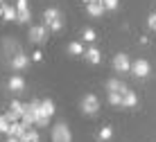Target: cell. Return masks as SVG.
I'll list each match as a JSON object with an SVG mask.
<instances>
[{"instance_id":"1","label":"cell","mask_w":156,"mask_h":142,"mask_svg":"<svg viewBox=\"0 0 156 142\" xmlns=\"http://www.w3.org/2000/svg\"><path fill=\"white\" fill-rule=\"evenodd\" d=\"M50 140L52 142H73V133L68 129L66 122H57L55 126L50 129Z\"/></svg>"},{"instance_id":"2","label":"cell","mask_w":156,"mask_h":142,"mask_svg":"<svg viewBox=\"0 0 156 142\" xmlns=\"http://www.w3.org/2000/svg\"><path fill=\"white\" fill-rule=\"evenodd\" d=\"M27 39H30V43H34V45H43V43L48 41V25H32Z\"/></svg>"},{"instance_id":"3","label":"cell","mask_w":156,"mask_h":142,"mask_svg":"<svg viewBox=\"0 0 156 142\" xmlns=\"http://www.w3.org/2000/svg\"><path fill=\"white\" fill-rule=\"evenodd\" d=\"M82 111L86 113V115H95V113L100 111V99H98V95H86L84 99H82Z\"/></svg>"},{"instance_id":"4","label":"cell","mask_w":156,"mask_h":142,"mask_svg":"<svg viewBox=\"0 0 156 142\" xmlns=\"http://www.w3.org/2000/svg\"><path fill=\"white\" fill-rule=\"evenodd\" d=\"M23 113H25V104L18 102V99H12V104H9V108H7L5 115L9 117V122H18V119L23 117Z\"/></svg>"},{"instance_id":"5","label":"cell","mask_w":156,"mask_h":142,"mask_svg":"<svg viewBox=\"0 0 156 142\" xmlns=\"http://www.w3.org/2000/svg\"><path fill=\"white\" fill-rule=\"evenodd\" d=\"M113 68H115V72H120V74L131 72V59H129L127 54H115L113 57Z\"/></svg>"},{"instance_id":"6","label":"cell","mask_w":156,"mask_h":142,"mask_svg":"<svg viewBox=\"0 0 156 142\" xmlns=\"http://www.w3.org/2000/svg\"><path fill=\"white\" fill-rule=\"evenodd\" d=\"M131 72H133V77L145 79L149 74V63L145 59H136V61H131Z\"/></svg>"},{"instance_id":"7","label":"cell","mask_w":156,"mask_h":142,"mask_svg":"<svg viewBox=\"0 0 156 142\" xmlns=\"http://www.w3.org/2000/svg\"><path fill=\"white\" fill-rule=\"evenodd\" d=\"M9 63H12V70L20 72V70H25V68L30 65V57H27V54H23V52H16Z\"/></svg>"},{"instance_id":"8","label":"cell","mask_w":156,"mask_h":142,"mask_svg":"<svg viewBox=\"0 0 156 142\" xmlns=\"http://www.w3.org/2000/svg\"><path fill=\"white\" fill-rule=\"evenodd\" d=\"M16 12H18V23H27V20L32 18L27 0H16Z\"/></svg>"},{"instance_id":"9","label":"cell","mask_w":156,"mask_h":142,"mask_svg":"<svg viewBox=\"0 0 156 142\" xmlns=\"http://www.w3.org/2000/svg\"><path fill=\"white\" fill-rule=\"evenodd\" d=\"M7 86H9V90L12 92H23L25 90V79L20 77V74H12L7 81Z\"/></svg>"},{"instance_id":"10","label":"cell","mask_w":156,"mask_h":142,"mask_svg":"<svg viewBox=\"0 0 156 142\" xmlns=\"http://www.w3.org/2000/svg\"><path fill=\"white\" fill-rule=\"evenodd\" d=\"M41 115L43 117H50V119L55 117V102H52V99H41ZM39 117H36V119H39Z\"/></svg>"},{"instance_id":"11","label":"cell","mask_w":156,"mask_h":142,"mask_svg":"<svg viewBox=\"0 0 156 142\" xmlns=\"http://www.w3.org/2000/svg\"><path fill=\"white\" fill-rule=\"evenodd\" d=\"M136 104H138V95H136V92H133V90H125V92H122V106H125V108H131V106H136Z\"/></svg>"},{"instance_id":"12","label":"cell","mask_w":156,"mask_h":142,"mask_svg":"<svg viewBox=\"0 0 156 142\" xmlns=\"http://www.w3.org/2000/svg\"><path fill=\"white\" fill-rule=\"evenodd\" d=\"M84 59H86L88 63L98 65V63L102 61V54H100V50H98V47H88V50L84 52Z\"/></svg>"},{"instance_id":"13","label":"cell","mask_w":156,"mask_h":142,"mask_svg":"<svg viewBox=\"0 0 156 142\" xmlns=\"http://www.w3.org/2000/svg\"><path fill=\"white\" fill-rule=\"evenodd\" d=\"M106 90H109V92H125L127 86H125L122 79H109V81H106Z\"/></svg>"},{"instance_id":"14","label":"cell","mask_w":156,"mask_h":142,"mask_svg":"<svg viewBox=\"0 0 156 142\" xmlns=\"http://www.w3.org/2000/svg\"><path fill=\"white\" fill-rule=\"evenodd\" d=\"M57 18H61V14H59L57 7H48L45 12H43V25H50L52 20H57Z\"/></svg>"},{"instance_id":"15","label":"cell","mask_w":156,"mask_h":142,"mask_svg":"<svg viewBox=\"0 0 156 142\" xmlns=\"http://www.w3.org/2000/svg\"><path fill=\"white\" fill-rule=\"evenodd\" d=\"M86 12H88V16H102L106 12V7H104V2H88Z\"/></svg>"},{"instance_id":"16","label":"cell","mask_w":156,"mask_h":142,"mask_svg":"<svg viewBox=\"0 0 156 142\" xmlns=\"http://www.w3.org/2000/svg\"><path fill=\"white\" fill-rule=\"evenodd\" d=\"M2 18L5 20H18V12H16V7L2 2Z\"/></svg>"},{"instance_id":"17","label":"cell","mask_w":156,"mask_h":142,"mask_svg":"<svg viewBox=\"0 0 156 142\" xmlns=\"http://www.w3.org/2000/svg\"><path fill=\"white\" fill-rule=\"evenodd\" d=\"M18 140H20V142H34V140H39V131L30 126L23 135H18Z\"/></svg>"},{"instance_id":"18","label":"cell","mask_w":156,"mask_h":142,"mask_svg":"<svg viewBox=\"0 0 156 142\" xmlns=\"http://www.w3.org/2000/svg\"><path fill=\"white\" fill-rule=\"evenodd\" d=\"M68 52H70L73 57H82V54H84L86 50H84V45H82L79 41H73L70 45H68Z\"/></svg>"},{"instance_id":"19","label":"cell","mask_w":156,"mask_h":142,"mask_svg":"<svg viewBox=\"0 0 156 142\" xmlns=\"http://www.w3.org/2000/svg\"><path fill=\"white\" fill-rule=\"evenodd\" d=\"M109 104L111 106H122V92H109Z\"/></svg>"},{"instance_id":"20","label":"cell","mask_w":156,"mask_h":142,"mask_svg":"<svg viewBox=\"0 0 156 142\" xmlns=\"http://www.w3.org/2000/svg\"><path fill=\"white\" fill-rule=\"evenodd\" d=\"M9 124H12V122H9V117H7V115H0V133H5V135H7Z\"/></svg>"},{"instance_id":"21","label":"cell","mask_w":156,"mask_h":142,"mask_svg":"<svg viewBox=\"0 0 156 142\" xmlns=\"http://www.w3.org/2000/svg\"><path fill=\"white\" fill-rule=\"evenodd\" d=\"M111 138H113V129L111 126H104L100 131V140H111Z\"/></svg>"},{"instance_id":"22","label":"cell","mask_w":156,"mask_h":142,"mask_svg":"<svg viewBox=\"0 0 156 142\" xmlns=\"http://www.w3.org/2000/svg\"><path fill=\"white\" fill-rule=\"evenodd\" d=\"M48 29H52V32H61V29H63V20H61V18L52 20V23L48 25Z\"/></svg>"},{"instance_id":"23","label":"cell","mask_w":156,"mask_h":142,"mask_svg":"<svg viewBox=\"0 0 156 142\" xmlns=\"http://www.w3.org/2000/svg\"><path fill=\"white\" fill-rule=\"evenodd\" d=\"M82 36H84V41H86V43H93V41H95V29H90V27H86Z\"/></svg>"},{"instance_id":"24","label":"cell","mask_w":156,"mask_h":142,"mask_svg":"<svg viewBox=\"0 0 156 142\" xmlns=\"http://www.w3.org/2000/svg\"><path fill=\"white\" fill-rule=\"evenodd\" d=\"M102 2H104L106 12H113V9H118V2H120V0H102Z\"/></svg>"},{"instance_id":"25","label":"cell","mask_w":156,"mask_h":142,"mask_svg":"<svg viewBox=\"0 0 156 142\" xmlns=\"http://www.w3.org/2000/svg\"><path fill=\"white\" fill-rule=\"evenodd\" d=\"M48 124H50V117H39V119H36V124H34V126H39V129H43V126H48Z\"/></svg>"},{"instance_id":"26","label":"cell","mask_w":156,"mask_h":142,"mask_svg":"<svg viewBox=\"0 0 156 142\" xmlns=\"http://www.w3.org/2000/svg\"><path fill=\"white\" fill-rule=\"evenodd\" d=\"M147 27H149V29H154V32H156V14H152V16L147 18Z\"/></svg>"},{"instance_id":"27","label":"cell","mask_w":156,"mask_h":142,"mask_svg":"<svg viewBox=\"0 0 156 142\" xmlns=\"http://www.w3.org/2000/svg\"><path fill=\"white\" fill-rule=\"evenodd\" d=\"M32 61H43V54H41V50H36V52H32Z\"/></svg>"},{"instance_id":"28","label":"cell","mask_w":156,"mask_h":142,"mask_svg":"<svg viewBox=\"0 0 156 142\" xmlns=\"http://www.w3.org/2000/svg\"><path fill=\"white\" fill-rule=\"evenodd\" d=\"M7 142H20V140L16 138V135H7Z\"/></svg>"},{"instance_id":"29","label":"cell","mask_w":156,"mask_h":142,"mask_svg":"<svg viewBox=\"0 0 156 142\" xmlns=\"http://www.w3.org/2000/svg\"><path fill=\"white\" fill-rule=\"evenodd\" d=\"M0 18H2V5H0Z\"/></svg>"},{"instance_id":"30","label":"cell","mask_w":156,"mask_h":142,"mask_svg":"<svg viewBox=\"0 0 156 142\" xmlns=\"http://www.w3.org/2000/svg\"><path fill=\"white\" fill-rule=\"evenodd\" d=\"M90 2H102V0H90Z\"/></svg>"},{"instance_id":"31","label":"cell","mask_w":156,"mask_h":142,"mask_svg":"<svg viewBox=\"0 0 156 142\" xmlns=\"http://www.w3.org/2000/svg\"><path fill=\"white\" fill-rule=\"evenodd\" d=\"M34 142H41V140H34Z\"/></svg>"},{"instance_id":"32","label":"cell","mask_w":156,"mask_h":142,"mask_svg":"<svg viewBox=\"0 0 156 142\" xmlns=\"http://www.w3.org/2000/svg\"><path fill=\"white\" fill-rule=\"evenodd\" d=\"M0 5H2V0H0Z\"/></svg>"}]
</instances>
